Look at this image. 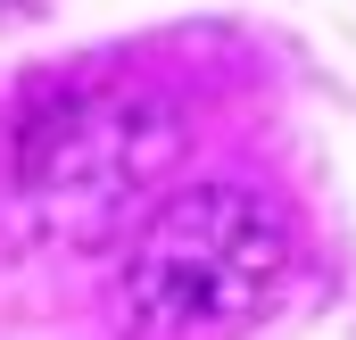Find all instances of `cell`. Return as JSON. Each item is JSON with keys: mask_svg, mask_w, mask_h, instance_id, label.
<instances>
[{"mask_svg": "<svg viewBox=\"0 0 356 340\" xmlns=\"http://www.w3.org/2000/svg\"><path fill=\"white\" fill-rule=\"evenodd\" d=\"M282 282H290V233L257 191H232V183L182 191L141 233L133 274H124L149 340H224Z\"/></svg>", "mask_w": 356, "mask_h": 340, "instance_id": "6da1fadb", "label": "cell"}, {"mask_svg": "<svg viewBox=\"0 0 356 340\" xmlns=\"http://www.w3.org/2000/svg\"><path fill=\"white\" fill-rule=\"evenodd\" d=\"M50 116H58V125H42L33 141H58V167H25L33 191H133V174L158 158V150L133 158V125H141L149 108L108 100V108H50Z\"/></svg>", "mask_w": 356, "mask_h": 340, "instance_id": "7a4b0ae2", "label": "cell"}, {"mask_svg": "<svg viewBox=\"0 0 356 340\" xmlns=\"http://www.w3.org/2000/svg\"><path fill=\"white\" fill-rule=\"evenodd\" d=\"M0 8H8V0H0Z\"/></svg>", "mask_w": 356, "mask_h": 340, "instance_id": "3957f363", "label": "cell"}]
</instances>
